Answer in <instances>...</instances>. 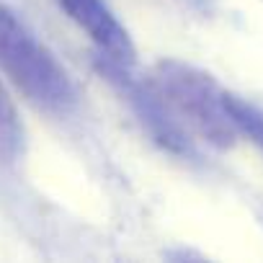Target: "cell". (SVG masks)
<instances>
[{"instance_id": "cell-3", "label": "cell", "mask_w": 263, "mask_h": 263, "mask_svg": "<svg viewBox=\"0 0 263 263\" xmlns=\"http://www.w3.org/2000/svg\"><path fill=\"white\" fill-rule=\"evenodd\" d=\"M57 3L90 36L101 57L124 67L135 62V44L129 39V31L119 24L114 11L106 6V0H57Z\"/></svg>"}, {"instance_id": "cell-1", "label": "cell", "mask_w": 263, "mask_h": 263, "mask_svg": "<svg viewBox=\"0 0 263 263\" xmlns=\"http://www.w3.org/2000/svg\"><path fill=\"white\" fill-rule=\"evenodd\" d=\"M0 70L39 108L67 114L78 103L75 85L54 54L0 3Z\"/></svg>"}, {"instance_id": "cell-4", "label": "cell", "mask_w": 263, "mask_h": 263, "mask_svg": "<svg viewBox=\"0 0 263 263\" xmlns=\"http://www.w3.org/2000/svg\"><path fill=\"white\" fill-rule=\"evenodd\" d=\"M24 153V124L21 116L0 83V160L13 163Z\"/></svg>"}, {"instance_id": "cell-5", "label": "cell", "mask_w": 263, "mask_h": 263, "mask_svg": "<svg viewBox=\"0 0 263 263\" xmlns=\"http://www.w3.org/2000/svg\"><path fill=\"white\" fill-rule=\"evenodd\" d=\"M227 108H230V114H232V119L240 129V135L250 137L263 150V111L255 108L253 103L237 98V96H230V93H227Z\"/></svg>"}, {"instance_id": "cell-2", "label": "cell", "mask_w": 263, "mask_h": 263, "mask_svg": "<svg viewBox=\"0 0 263 263\" xmlns=\"http://www.w3.org/2000/svg\"><path fill=\"white\" fill-rule=\"evenodd\" d=\"M150 85L168 111L209 145L224 150L237 142L240 129L227 108V93L204 70L181 60H163L153 67Z\"/></svg>"}]
</instances>
